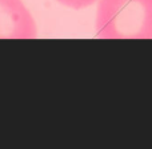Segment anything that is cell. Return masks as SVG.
Returning a JSON list of instances; mask_svg holds the SVG:
<instances>
[{
    "instance_id": "cell-1",
    "label": "cell",
    "mask_w": 152,
    "mask_h": 149,
    "mask_svg": "<svg viewBox=\"0 0 152 149\" xmlns=\"http://www.w3.org/2000/svg\"><path fill=\"white\" fill-rule=\"evenodd\" d=\"M95 30L100 39H152V0H99Z\"/></svg>"
},
{
    "instance_id": "cell-2",
    "label": "cell",
    "mask_w": 152,
    "mask_h": 149,
    "mask_svg": "<svg viewBox=\"0 0 152 149\" xmlns=\"http://www.w3.org/2000/svg\"><path fill=\"white\" fill-rule=\"evenodd\" d=\"M36 23L23 0H0V39H32Z\"/></svg>"
},
{
    "instance_id": "cell-3",
    "label": "cell",
    "mask_w": 152,
    "mask_h": 149,
    "mask_svg": "<svg viewBox=\"0 0 152 149\" xmlns=\"http://www.w3.org/2000/svg\"><path fill=\"white\" fill-rule=\"evenodd\" d=\"M55 1H58L64 7L72 8V10H83V8L95 4L97 0H55Z\"/></svg>"
}]
</instances>
